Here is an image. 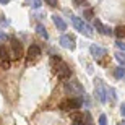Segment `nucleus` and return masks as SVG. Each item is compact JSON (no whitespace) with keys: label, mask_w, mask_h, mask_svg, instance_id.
<instances>
[{"label":"nucleus","mask_w":125,"mask_h":125,"mask_svg":"<svg viewBox=\"0 0 125 125\" xmlns=\"http://www.w3.org/2000/svg\"><path fill=\"white\" fill-rule=\"evenodd\" d=\"M36 32L39 34L41 37H44V39H49V34H47V31H46V28H44V24H37L36 26Z\"/></svg>","instance_id":"obj_14"},{"label":"nucleus","mask_w":125,"mask_h":125,"mask_svg":"<svg viewBox=\"0 0 125 125\" xmlns=\"http://www.w3.org/2000/svg\"><path fill=\"white\" fill-rule=\"evenodd\" d=\"M5 37H7V36H5V32H0V41H5Z\"/></svg>","instance_id":"obj_26"},{"label":"nucleus","mask_w":125,"mask_h":125,"mask_svg":"<svg viewBox=\"0 0 125 125\" xmlns=\"http://www.w3.org/2000/svg\"><path fill=\"white\" fill-rule=\"evenodd\" d=\"M52 63H54V67H55V73H57V76H59L60 80H68L70 78L72 68H70V65L65 63L59 55L52 57Z\"/></svg>","instance_id":"obj_1"},{"label":"nucleus","mask_w":125,"mask_h":125,"mask_svg":"<svg viewBox=\"0 0 125 125\" xmlns=\"http://www.w3.org/2000/svg\"><path fill=\"white\" fill-rule=\"evenodd\" d=\"M84 20H93V10L91 8H88L84 11Z\"/></svg>","instance_id":"obj_21"},{"label":"nucleus","mask_w":125,"mask_h":125,"mask_svg":"<svg viewBox=\"0 0 125 125\" xmlns=\"http://www.w3.org/2000/svg\"><path fill=\"white\" fill-rule=\"evenodd\" d=\"M10 47H11V52H10L11 59H21L23 57V47L16 37H10Z\"/></svg>","instance_id":"obj_6"},{"label":"nucleus","mask_w":125,"mask_h":125,"mask_svg":"<svg viewBox=\"0 0 125 125\" xmlns=\"http://www.w3.org/2000/svg\"><path fill=\"white\" fill-rule=\"evenodd\" d=\"M97 122H99V125H107V117H106V114H101Z\"/></svg>","instance_id":"obj_19"},{"label":"nucleus","mask_w":125,"mask_h":125,"mask_svg":"<svg viewBox=\"0 0 125 125\" xmlns=\"http://www.w3.org/2000/svg\"><path fill=\"white\" fill-rule=\"evenodd\" d=\"M107 94H111V101H115V91H114V88L107 89Z\"/></svg>","instance_id":"obj_22"},{"label":"nucleus","mask_w":125,"mask_h":125,"mask_svg":"<svg viewBox=\"0 0 125 125\" xmlns=\"http://www.w3.org/2000/svg\"><path fill=\"white\" fill-rule=\"evenodd\" d=\"M72 120L73 125H84V117L81 112H72Z\"/></svg>","instance_id":"obj_13"},{"label":"nucleus","mask_w":125,"mask_h":125,"mask_svg":"<svg viewBox=\"0 0 125 125\" xmlns=\"http://www.w3.org/2000/svg\"><path fill=\"white\" fill-rule=\"evenodd\" d=\"M107 89L104 88V84L101 83V80H94V96H96V99L101 104H104V102L107 101Z\"/></svg>","instance_id":"obj_5"},{"label":"nucleus","mask_w":125,"mask_h":125,"mask_svg":"<svg viewBox=\"0 0 125 125\" xmlns=\"http://www.w3.org/2000/svg\"><path fill=\"white\" fill-rule=\"evenodd\" d=\"M89 52H91V55L94 57V59H101L102 55H106V49L104 47H99V46H96V44H93V46L89 47Z\"/></svg>","instance_id":"obj_10"},{"label":"nucleus","mask_w":125,"mask_h":125,"mask_svg":"<svg viewBox=\"0 0 125 125\" xmlns=\"http://www.w3.org/2000/svg\"><path fill=\"white\" fill-rule=\"evenodd\" d=\"M0 3H2V5H7V3H10V0H0Z\"/></svg>","instance_id":"obj_27"},{"label":"nucleus","mask_w":125,"mask_h":125,"mask_svg":"<svg viewBox=\"0 0 125 125\" xmlns=\"http://www.w3.org/2000/svg\"><path fill=\"white\" fill-rule=\"evenodd\" d=\"M44 2H46L49 7H57V5H59V2H57V0H44Z\"/></svg>","instance_id":"obj_23"},{"label":"nucleus","mask_w":125,"mask_h":125,"mask_svg":"<svg viewBox=\"0 0 125 125\" xmlns=\"http://www.w3.org/2000/svg\"><path fill=\"white\" fill-rule=\"evenodd\" d=\"M72 24H73V28L76 29V31H80L83 36H86V37L93 36V31H91V28H89V24L86 23V21H83L80 16L72 15Z\"/></svg>","instance_id":"obj_3"},{"label":"nucleus","mask_w":125,"mask_h":125,"mask_svg":"<svg viewBox=\"0 0 125 125\" xmlns=\"http://www.w3.org/2000/svg\"><path fill=\"white\" fill-rule=\"evenodd\" d=\"M41 55V47L36 46V44H31L28 49V57H29V60L31 59H37V57Z\"/></svg>","instance_id":"obj_12"},{"label":"nucleus","mask_w":125,"mask_h":125,"mask_svg":"<svg viewBox=\"0 0 125 125\" xmlns=\"http://www.w3.org/2000/svg\"><path fill=\"white\" fill-rule=\"evenodd\" d=\"M83 2H84V0H73V3H75V5H81Z\"/></svg>","instance_id":"obj_25"},{"label":"nucleus","mask_w":125,"mask_h":125,"mask_svg":"<svg viewBox=\"0 0 125 125\" xmlns=\"http://www.w3.org/2000/svg\"><path fill=\"white\" fill-rule=\"evenodd\" d=\"M114 34H115L119 39H124L125 37V26H117V28L114 29Z\"/></svg>","instance_id":"obj_15"},{"label":"nucleus","mask_w":125,"mask_h":125,"mask_svg":"<svg viewBox=\"0 0 125 125\" xmlns=\"http://www.w3.org/2000/svg\"><path fill=\"white\" fill-rule=\"evenodd\" d=\"M52 21H54V24L57 26L59 31H65V29H67V23L62 20V16H59V15H52Z\"/></svg>","instance_id":"obj_11"},{"label":"nucleus","mask_w":125,"mask_h":125,"mask_svg":"<svg viewBox=\"0 0 125 125\" xmlns=\"http://www.w3.org/2000/svg\"><path fill=\"white\" fill-rule=\"evenodd\" d=\"M114 76H115L117 80H120L122 76H125V68L122 67V65H120V67H117V68L114 70Z\"/></svg>","instance_id":"obj_16"},{"label":"nucleus","mask_w":125,"mask_h":125,"mask_svg":"<svg viewBox=\"0 0 125 125\" xmlns=\"http://www.w3.org/2000/svg\"><path fill=\"white\" fill-rule=\"evenodd\" d=\"M114 57H115V60L119 62L122 67H125V52H117Z\"/></svg>","instance_id":"obj_17"},{"label":"nucleus","mask_w":125,"mask_h":125,"mask_svg":"<svg viewBox=\"0 0 125 125\" xmlns=\"http://www.w3.org/2000/svg\"><path fill=\"white\" fill-rule=\"evenodd\" d=\"M59 42H60V46L63 49H68V51H75L76 49V37L73 34H63Z\"/></svg>","instance_id":"obj_7"},{"label":"nucleus","mask_w":125,"mask_h":125,"mask_svg":"<svg viewBox=\"0 0 125 125\" xmlns=\"http://www.w3.org/2000/svg\"><path fill=\"white\" fill-rule=\"evenodd\" d=\"M93 24H94V28H96L97 31L101 32V34H112V32H114L111 28H109V26H106V24H102V21H101V20H97V18L93 21Z\"/></svg>","instance_id":"obj_9"},{"label":"nucleus","mask_w":125,"mask_h":125,"mask_svg":"<svg viewBox=\"0 0 125 125\" xmlns=\"http://www.w3.org/2000/svg\"><path fill=\"white\" fill-rule=\"evenodd\" d=\"M115 46H117V49H120L122 52H125V42L122 41V39H119V41L115 42Z\"/></svg>","instance_id":"obj_18"},{"label":"nucleus","mask_w":125,"mask_h":125,"mask_svg":"<svg viewBox=\"0 0 125 125\" xmlns=\"http://www.w3.org/2000/svg\"><path fill=\"white\" fill-rule=\"evenodd\" d=\"M78 107H81V99L80 97H67L63 101H60V109L62 111H76Z\"/></svg>","instance_id":"obj_4"},{"label":"nucleus","mask_w":125,"mask_h":125,"mask_svg":"<svg viewBox=\"0 0 125 125\" xmlns=\"http://www.w3.org/2000/svg\"><path fill=\"white\" fill-rule=\"evenodd\" d=\"M120 114L122 117H125V102H122V106H120Z\"/></svg>","instance_id":"obj_24"},{"label":"nucleus","mask_w":125,"mask_h":125,"mask_svg":"<svg viewBox=\"0 0 125 125\" xmlns=\"http://www.w3.org/2000/svg\"><path fill=\"white\" fill-rule=\"evenodd\" d=\"M32 7V8H39L42 5V0H31V3H29Z\"/></svg>","instance_id":"obj_20"},{"label":"nucleus","mask_w":125,"mask_h":125,"mask_svg":"<svg viewBox=\"0 0 125 125\" xmlns=\"http://www.w3.org/2000/svg\"><path fill=\"white\" fill-rule=\"evenodd\" d=\"M63 91L65 94H70V97H75V96H83L84 94V88L83 84L76 81V80H68L63 83Z\"/></svg>","instance_id":"obj_2"},{"label":"nucleus","mask_w":125,"mask_h":125,"mask_svg":"<svg viewBox=\"0 0 125 125\" xmlns=\"http://www.w3.org/2000/svg\"><path fill=\"white\" fill-rule=\"evenodd\" d=\"M10 59H11V55H10L8 47L5 46V44H2V46H0V62H2L7 68L10 67Z\"/></svg>","instance_id":"obj_8"},{"label":"nucleus","mask_w":125,"mask_h":125,"mask_svg":"<svg viewBox=\"0 0 125 125\" xmlns=\"http://www.w3.org/2000/svg\"><path fill=\"white\" fill-rule=\"evenodd\" d=\"M117 125H125V120H122V122H120V124H117Z\"/></svg>","instance_id":"obj_28"}]
</instances>
